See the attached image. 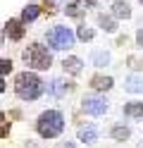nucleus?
I'll use <instances>...</instances> for the list:
<instances>
[{
  "instance_id": "22",
  "label": "nucleus",
  "mask_w": 143,
  "mask_h": 148,
  "mask_svg": "<svg viewBox=\"0 0 143 148\" xmlns=\"http://www.w3.org/2000/svg\"><path fill=\"white\" fill-rule=\"evenodd\" d=\"M0 64H3V74H7L10 69H12V62H10V60H3Z\"/></svg>"
},
{
  "instance_id": "9",
  "label": "nucleus",
  "mask_w": 143,
  "mask_h": 148,
  "mask_svg": "<svg viewBox=\"0 0 143 148\" xmlns=\"http://www.w3.org/2000/svg\"><path fill=\"white\" fill-rule=\"evenodd\" d=\"M48 91H50L53 96H64L67 91H72V84H69V81H64V79H53L50 86H48Z\"/></svg>"
},
{
  "instance_id": "16",
  "label": "nucleus",
  "mask_w": 143,
  "mask_h": 148,
  "mask_svg": "<svg viewBox=\"0 0 143 148\" xmlns=\"http://www.w3.org/2000/svg\"><path fill=\"white\" fill-rule=\"evenodd\" d=\"M38 12H41V7H38V5H29V7H24V12H22V22H24V24L34 22L36 17H38Z\"/></svg>"
},
{
  "instance_id": "18",
  "label": "nucleus",
  "mask_w": 143,
  "mask_h": 148,
  "mask_svg": "<svg viewBox=\"0 0 143 148\" xmlns=\"http://www.w3.org/2000/svg\"><path fill=\"white\" fill-rule=\"evenodd\" d=\"M64 12L69 14V17H76V19H79V17H81V7L76 5V3H69V5L64 7Z\"/></svg>"
},
{
  "instance_id": "17",
  "label": "nucleus",
  "mask_w": 143,
  "mask_h": 148,
  "mask_svg": "<svg viewBox=\"0 0 143 148\" xmlns=\"http://www.w3.org/2000/svg\"><path fill=\"white\" fill-rule=\"evenodd\" d=\"M110 136L114 138V141H124V138H129V136H131V132H129V127H122V124H117V127H112Z\"/></svg>"
},
{
  "instance_id": "19",
  "label": "nucleus",
  "mask_w": 143,
  "mask_h": 148,
  "mask_svg": "<svg viewBox=\"0 0 143 148\" xmlns=\"http://www.w3.org/2000/svg\"><path fill=\"white\" fill-rule=\"evenodd\" d=\"M76 36H79L81 41H91V38H93V29H88V26H79Z\"/></svg>"
},
{
  "instance_id": "8",
  "label": "nucleus",
  "mask_w": 143,
  "mask_h": 148,
  "mask_svg": "<svg viewBox=\"0 0 143 148\" xmlns=\"http://www.w3.org/2000/svg\"><path fill=\"white\" fill-rule=\"evenodd\" d=\"M79 138L83 143H95L98 141V129L93 124H86V127H79Z\"/></svg>"
},
{
  "instance_id": "12",
  "label": "nucleus",
  "mask_w": 143,
  "mask_h": 148,
  "mask_svg": "<svg viewBox=\"0 0 143 148\" xmlns=\"http://www.w3.org/2000/svg\"><path fill=\"white\" fill-rule=\"evenodd\" d=\"M62 69L67 74H79L81 72V60L79 58H64L62 60Z\"/></svg>"
},
{
  "instance_id": "3",
  "label": "nucleus",
  "mask_w": 143,
  "mask_h": 148,
  "mask_svg": "<svg viewBox=\"0 0 143 148\" xmlns=\"http://www.w3.org/2000/svg\"><path fill=\"white\" fill-rule=\"evenodd\" d=\"M24 60H26L29 67H34V69H48L53 64V55L48 53V48H43L41 43H31L24 50Z\"/></svg>"
},
{
  "instance_id": "23",
  "label": "nucleus",
  "mask_w": 143,
  "mask_h": 148,
  "mask_svg": "<svg viewBox=\"0 0 143 148\" xmlns=\"http://www.w3.org/2000/svg\"><path fill=\"white\" fill-rule=\"evenodd\" d=\"M55 148H76V146H74V143H69V141H60Z\"/></svg>"
},
{
  "instance_id": "25",
  "label": "nucleus",
  "mask_w": 143,
  "mask_h": 148,
  "mask_svg": "<svg viewBox=\"0 0 143 148\" xmlns=\"http://www.w3.org/2000/svg\"><path fill=\"white\" fill-rule=\"evenodd\" d=\"M138 148H143V143H141V146H138Z\"/></svg>"
},
{
  "instance_id": "2",
  "label": "nucleus",
  "mask_w": 143,
  "mask_h": 148,
  "mask_svg": "<svg viewBox=\"0 0 143 148\" xmlns=\"http://www.w3.org/2000/svg\"><path fill=\"white\" fill-rule=\"evenodd\" d=\"M36 129H38V134H41L43 138L60 136L62 129H64L62 112H60V110H48V112H43L41 117H38V122H36Z\"/></svg>"
},
{
  "instance_id": "7",
  "label": "nucleus",
  "mask_w": 143,
  "mask_h": 148,
  "mask_svg": "<svg viewBox=\"0 0 143 148\" xmlns=\"http://www.w3.org/2000/svg\"><path fill=\"white\" fill-rule=\"evenodd\" d=\"M112 14L119 17V19H129V17H131L129 3H127V0H114V3H112Z\"/></svg>"
},
{
  "instance_id": "26",
  "label": "nucleus",
  "mask_w": 143,
  "mask_h": 148,
  "mask_svg": "<svg viewBox=\"0 0 143 148\" xmlns=\"http://www.w3.org/2000/svg\"><path fill=\"white\" fill-rule=\"evenodd\" d=\"M141 3H143V0H141Z\"/></svg>"
},
{
  "instance_id": "24",
  "label": "nucleus",
  "mask_w": 143,
  "mask_h": 148,
  "mask_svg": "<svg viewBox=\"0 0 143 148\" xmlns=\"http://www.w3.org/2000/svg\"><path fill=\"white\" fill-rule=\"evenodd\" d=\"M79 3H81V5H86V7H88V5H95V3H98V0H79Z\"/></svg>"
},
{
  "instance_id": "20",
  "label": "nucleus",
  "mask_w": 143,
  "mask_h": 148,
  "mask_svg": "<svg viewBox=\"0 0 143 148\" xmlns=\"http://www.w3.org/2000/svg\"><path fill=\"white\" fill-rule=\"evenodd\" d=\"M127 64H129L131 69H143V60H138L136 55H131V58L127 60Z\"/></svg>"
},
{
  "instance_id": "13",
  "label": "nucleus",
  "mask_w": 143,
  "mask_h": 148,
  "mask_svg": "<svg viewBox=\"0 0 143 148\" xmlns=\"http://www.w3.org/2000/svg\"><path fill=\"white\" fill-rule=\"evenodd\" d=\"M91 62L95 64V67H105V64H110V53L107 50H95L91 55Z\"/></svg>"
},
{
  "instance_id": "10",
  "label": "nucleus",
  "mask_w": 143,
  "mask_h": 148,
  "mask_svg": "<svg viewBox=\"0 0 143 148\" xmlns=\"http://www.w3.org/2000/svg\"><path fill=\"white\" fill-rule=\"evenodd\" d=\"M124 88H127L129 93H143V77H136V74L127 77V81H124Z\"/></svg>"
},
{
  "instance_id": "14",
  "label": "nucleus",
  "mask_w": 143,
  "mask_h": 148,
  "mask_svg": "<svg viewBox=\"0 0 143 148\" xmlns=\"http://www.w3.org/2000/svg\"><path fill=\"white\" fill-rule=\"evenodd\" d=\"M98 24L103 26V31H107V34L117 31V22H114L112 17H107V14H98Z\"/></svg>"
},
{
  "instance_id": "4",
  "label": "nucleus",
  "mask_w": 143,
  "mask_h": 148,
  "mask_svg": "<svg viewBox=\"0 0 143 148\" xmlns=\"http://www.w3.org/2000/svg\"><path fill=\"white\" fill-rule=\"evenodd\" d=\"M48 43H50V48H55V50L72 48L74 45V34L67 29V26H53V29L48 31Z\"/></svg>"
},
{
  "instance_id": "1",
  "label": "nucleus",
  "mask_w": 143,
  "mask_h": 148,
  "mask_svg": "<svg viewBox=\"0 0 143 148\" xmlns=\"http://www.w3.org/2000/svg\"><path fill=\"white\" fill-rule=\"evenodd\" d=\"M14 93L22 100H36L43 93V81L31 72H22L14 79Z\"/></svg>"
},
{
  "instance_id": "11",
  "label": "nucleus",
  "mask_w": 143,
  "mask_h": 148,
  "mask_svg": "<svg viewBox=\"0 0 143 148\" xmlns=\"http://www.w3.org/2000/svg\"><path fill=\"white\" fill-rule=\"evenodd\" d=\"M91 86L95 91H110L112 88V79L110 77H100V74H95V77L91 79Z\"/></svg>"
},
{
  "instance_id": "15",
  "label": "nucleus",
  "mask_w": 143,
  "mask_h": 148,
  "mask_svg": "<svg viewBox=\"0 0 143 148\" xmlns=\"http://www.w3.org/2000/svg\"><path fill=\"white\" fill-rule=\"evenodd\" d=\"M124 115L127 117H141L143 115V103H136V100H133V103H127L124 105Z\"/></svg>"
},
{
  "instance_id": "5",
  "label": "nucleus",
  "mask_w": 143,
  "mask_h": 148,
  "mask_svg": "<svg viewBox=\"0 0 143 148\" xmlns=\"http://www.w3.org/2000/svg\"><path fill=\"white\" fill-rule=\"evenodd\" d=\"M81 103H83V110H86V112H88V115H95V117L103 115L105 110H107V100L100 98V96H86Z\"/></svg>"
},
{
  "instance_id": "21",
  "label": "nucleus",
  "mask_w": 143,
  "mask_h": 148,
  "mask_svg": "<svg viewBox=\"0 0 143 148\" xmlns=\"http://www.w3.org/2000/svg\"><path fill=\"white\" fill-rule=\"evenodd\" d=\"M136 43H138V48H143V26L136 31Z\"/></svg>"
},
{
  "instance_id": "6",
  "label": "nucleus",
  "mask_w": 143,
  "mask_h": 148,
  "mask_svg": "<svg viewBox=\"0 0 143 148\" xmlns=\"http://www.w3.org/2000/svg\"><path fill=\"white\" fill-rule=\"evenodd\" d=\"M24 22H19V19H10L7 24H5V34L10 36L12 41H19L24 36V26H22Z\"/></svg>"
}]
</instances>
